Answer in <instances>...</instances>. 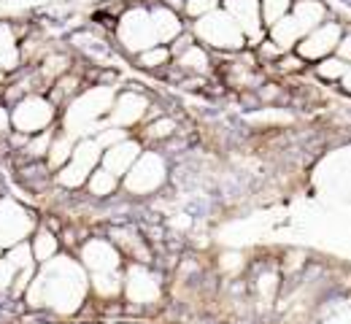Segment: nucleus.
Masks as SVG:
<instances>
[{
    "mask_svg": "<svg viewBox=\"0 0 351 324\" xmlns=\"http://www.w3.org/2000/svg\"><path fill=\"white\" fill-rule=\"evenodd\" d=\"M221 11L243 30L246 44L260 47L263 38V16H260V0H221Z\"/></svg>",
    "mask_w": 351,
    "mask_h": 324,
    "instance_id": "9b49d317",
    "label": "nucleus"
},
{
    "mask_svg": "<svg viewBox=\"0 0 351 324\" xmlns=\"http://www.w3.org/2000/svg\"><path fill=\"white\" fill-rule=\"evenodd\" d=\"M36 324H54V322H36Z\"/></svg>",
    "mask_w": 351,
    "mask_h": 324,
    "instance_id": "473e14b6",
    "label": "nucleus"
},
{
    "mask_svg": "<svg viewBox=\"0 0 351 324\" xmlns=\"http://www.w3.org/2000/svg\"><path fill=\"white\" fill-rule=\"evenodd\" d=\"M278 65H281V71H300V68H303V60H300L298 54H287Z\"/></svg>",
    "mask_w": 351,
    "mask_h": 324,
    "instance_id": "c85d7f7f",
    "label": "nucleus"
},
{
    "mask_svg": "<svg viewBox=\"0 0 351 324\" xmlns=\"http://www.w3.org/2000/svg\"><path fill=\"white\" fill-rule=\"evenodd\" d=\"M241 265H243L241 254H224V257H221V268H224V271H230V268H232V271H241Z\"/></svg>",
    "mask_w": 351,
    "mask_h": 324,
    "instance_id": "7c9ffc66",
    "label": "nucleus"
},
{
    "mask_svg": "<svg viewBox=\"0 0 351 324\" xmlns=\"http://www.w3.org/2000/svg\"><path fill=\"white\" fill-rule=\"evenodd\" d=\"M346 71H349V62H343V60L335 57V54L319 60V65H316V76L324 79V82H341Z\"/></svg>",
    "mask_w": 351,
    "mask_h": 324,
    "instance_id": "b1692460",
    "label": "nucleus"
},
{
    "mask_svg": "<svg viewBox=\"0 0 351 324\" xmlns=\"http://www.w3.org/2000/svg\"><path fill=\"white\" fill-rule=\"evenodd\" d=\"M82 324H87V322H82Z\"/></svg>",
    "mask_w": 351,
    "mask_h": 324,
    "instance_id": "72a5a7b5",
    "label": "nucleus"
},
{
    "mask_svg": "<svg viewBox=\"0 0 351 324\" xmlns=\"http://www.w3.org/2000/svg\"><path fill=\"white\" fill-rule=\"evenodd\" d=\"M184 8H186L189 16H197L200 19V16L211 14V11H217L219 8V0H186Z\"/></svg>",
    "mask_w": 351,
    "mask_h": 324,
    "instance_id": "a878e982",
    "label": "nucleus"
},
{
    "mask_svg": "<svg viewBox=\"0 0 351 324\" xmlns=\"http://www.w3.org/2000/svg\"><path fill=\"white\" fill-rule=\"evenodd\" d=\"M289 11H292L289 16L298 22V27H300L306 36L313 30V27H319V25L324 22V14H327L324 5H322L319 0H298Z\"/></svg>",
    "mask_w": 351,
    "mask_h": 324,
    "instance_id": "6ab92c4d",
    "label": "nucleus"
},
{
    "mask_svg": "<svg viewBox=\"0 0 351 324\" xmlns=\"http://www.w3.org/2000/svg\"><path fill=\"white\" fill-rule=\"evenodd\" d=\"M162 295V286L152 271H146V265H128L125 271V286H122V297L128 300V306H154Z\"/></svg>",
    "mask_w": 351,
    "mask_h": 324,
    "instance_id": "1a4fd4ad",
    "label": "nucleus"
},
{
    "mask_svg": "<svg viewBox=\"0 0 351 324\" xmlns=\"http://www.w3.org/2000/svg\"><path fill=\"white\" fill-rule=\"evenodd\" d=\"M292 8V0H260V16L263 27H273L278 19H284Z\"/></svg>",
    "mask_w": 351,
    "mask_h": 324,
    "instance_id": "5701e85b",
    "label": "nucleus"
},
{
    "mask_svg": "<svg viewBox=\"0 0 351 324\" xmlns=\"http://www.w3.org/2000/svg\"><path fill=\"white\" fill-rule=\"evenodd\" d=\"M171 60H173L171 51H168V47H162V44H157V47L135 54V62H138V68H143V71H160V68H168Z\"/></svg>",
    "mask_w": 351,
    "mask_h": 324,
    "instance_id": "4be33fe9",
    "label": "nucleus"
},
{
    "mask_svg": "<svg viewBox=\"0 0 351 324\" xmlns=\"http://www.w3.org/2000/svg\"><path fill=\"white\" fill-rule=\"evenodd\" d=\"M117 38L132 54H141V51L160 44L154 25H152V14L146 8H128L125 11V16L117 25Z\"/></svg>",
    "mask_w": 351,
    "mask_h": 324,
    "instance_id": "0eeeda50",
    "label": "nucleus"
},
{
    "mask_svg": "<svg viewBox=\"0 0 351 324\" xmlns=\"http://www.w3.org/2000/svg\"><path fill=\"white\" fill-rule=\"evenodd\" d=\"M79 265L87 271V276H95V273L122 271L125 260H122L119 249L108 238H87L79 246Z\"/></svg>",
    "mask_w": 351,
    "mask_h": 324,
    "instance_id": "6e6552de",
    "label": "nucleus"
},
{
    "mask_svg": "<svg viewBox=\"0 0 351 324\" xmlns=\"http://www.w3.org/2000/svg\"><path fill=\"white\" fill-rule=\"evenodd\" d=\"M8 114H11V130L22 133L27 138L36 136V133H44V130L54 127L60 122V114L46 100V95H27V97H22L16 105L8 108Z\"/></svg>",
    "mask_w": 351,
    "mask_h": 324,
    "instance_id": "f03ea898",
    "label": "nucleus"
},
{
    "mask_svg": "<svg viewBox=\"0 0 351 324\" xmlns=\"http://www.w3.org/2000/svg\"><path fill=\"white\" fill-rule=\"evenodd\" d=\"M341 36H343L341 22H327V25H319V27H313L308 36H303V38L298 41L295 54H298L303 62H306V60L319 62V60H324V57L335 54Z\"/></svg>",
    "mask_w": 351,
    "mask_h": 324,
    "instance_id": "9d476101",
    "label": "nucleus"
},
{
    "mask_svg": "<svg viewBox=\"0 0 351 324\" xmlns=\"http://www.w3.org/2000/svg\"><path fill=\"white\" fill-rule=\"evenodd\" d=\"M108 119L119 130H128L132 125L149 119V97L141 95L138 90H125L122 95L114 97V105L108 111Z\"/></svg>",
    "mask_w": 351,
    "mask_h": 324,
    "instance_id": "f8f14e48",
    "label": "nucleus"
},
{
    "mask_svg": "<svg viewBox=\"0 0 351 324\" xmlns=\"http://www.w3.org/2000/svg\"><path fill=\"white\" fill-rule=\"evenodd\" d=\"M100 154H103V149L97 146V140L92 136L79 138L73 146L71 160L54 173V184L62 186V189H84L89 173L100 165Z\"/></svg>",
    "mask_w": 351,
    "mask_h": 324,
    "instance_id": "20e7f679",
    "label": "nucleus"
},
{
    "mask_svg": "<svg viewBox=\"0 0 351 324\" xmlns=\"http://www.w3.org/2000/svg\"><path fill=\"white\" fill-rule=\"evenodd\" d=\"M89 276L79 260L57 254L46 265L36 268L30 289L25 292L27 311H54L57 316H76L87 306Z\"/></svg>",
    "mask_w": 351,
    "mask_h": 324,
    "instance_id": "f257e3e1",
    "label": "nucleus"
},
{
    "mask_svg": "<svg viewBox=\"0 0 351 324\" xmlns=\"http://www.w3.org/2000/svg\"><path fill=\"white\" fill-rule=\"evenodd\" d=\"M119 186H122V182H119L114 173H108L106 168H100V165H97V168L89 173L84 189H87L89 197H95V200H106V197H111Z\"/></svg>",
    "mask_w": 351,
    "mask_h": 324,
    "instance_id": "aec40b11",
    "label": "nucleus"
},
{
    "mask_svg": "<svg viewBox=\"0 0 351 324\" xmlns=\"http://www.w3.org/2000/svg\"><path fill=\"white\" fill-rule=\"evenodd\" d=\"M341 87H343V92L351 95V65H349V71L343 73V79H341Z\"/></svg>",
    "mask_w": 351,
    "mask_h": 324,
    "instance_id": "2f4dec72",
    "label": "nucleus"
},
{
    "mask_svg": "<svg viewBox=\"0 0 351 324\" xmlns=\"http://www.w3.org/2000/svg\"><path fill=\"white\" fill-rule=\"evenodd\" d=\"M192 36L200 38L206 44V49H217V51H241L243 44H246L243 30L221 8L206 14V16H200L195 22Z\"/></svg>",
    "mask_w": 351,
    "mask_h": 324,
    "instance_id": "7ed1b4c3",
    "label": "nucleus"
},
{
    "mask_svg": "<svg viewBox=\"0 0 351 324\" xmlns=\"http://www.w3.org/2000/svg\"><path fill=\"white\" fill-rule=\"evenodd\" d=\"M168 179V162L157 151H141V157L132 162V168L122 179V189L130 195H152Z\"/></svg>",
    "mask_w": 351,
    "mask_h": 324,
    "instance_id": "423d86ee",
    "label": "nucleus"
},
{
    "mask_svg": "<svg viewBox=\"0 0 351 324\" xmlns=\"http://www.w3.org/2000/svg\"><path fill=\"white\" fill-rule=\"evenodd\" d=\"M19 47V38L14 33V22H3L0 19V54L3 51H11V49Z\"/></svg>",
    "mask_w": 351,
    "mask_h": 324,
    "instance_id": "bb28decb",
    "label": "nucleus"
},
{
    "mask_svg": "<svg viewBox=\"0 0 351 324\" xmlns=\"http://www.w3.org/2000/svg\"><path fill=\"white\" fill-rule=\"evenodd\" d=\"M11 133V114H8V108L0 103V138H5Z\"/></svg>",
    "mask_w": 351,
    "mask_h": 324,
    "instance_id": "c756f323",
    "label": "nucleus"
},
{
    "mask_svg": "<svg viewBox=\"0 0 351 324\" xmlns=\"http://www.w3.org/2000/svg\"><path fill=\"white\" fill-rule=\"evenodd\" d=\"M27 246H30V254H33L36 268H38V265H46V262L54 260L57 254H62V240H60V235L54 230H49V227H44L41 222H38V227L33 230V235L27 238Z\"/></svg>",
    "mask_w": 351,
    "mask_h": 324,
    "instance_id": "2eb2a0df",
    "label": "nucleus"
},
{
    "mask_svg": "<svg viewBox=\"0 0 351 324\" xmlns=\"http://www.w3.org/2000/svg\"><path fill=\"white\" fill-rule=\"evenodd\" d=\"M14 179L25 192L38 195V197L54 186V173L46 168V162H38V160H16Z\"/></svg>",
    "mask_w": 351,
    "mask_h": 324,
    "instance_id": "4468645a",
    "label": "nucleus"
},
{
    "mask_svg": "<svg viewBox=\"0 0 351 324\" xmlns=\"http://www.w3.org/2000/svg\"><path fill=\"white\" fill-rule=\"evenodd\" d=\"M141 151H143L141 140L128 136L125 140H119V143L103 149V154H100V168H106L108 173H114V176L122 182L125 173L132 168V162L141 157Z\"/></svg>",
    "mask_w": 351,
    "mask_h": 324,
    "instance_id": "ddd939ff",
    "label": "nucleus"
},
{
    "mask_svg": "<svg viewBox=\"0 0 351 324\" xmlns=\"http://www.w3.org/2000/svg\"><path fill=\"white\" fill-rule=\"evenodd\" d=\"M171 65L181 76H208L211 68H214L211 65V54H208V49L203 47V44H192L186 51H181L178 57H173Z\"/></svg>",
    "mask_w": 351,
    "mask_h": 324,
    "instance_id": "dca6fc26",
    "label": "nucleus"
},
{
    "mask_svg": "<svg viewBox=\"0 0 351 324\" xmlns=\"http://www.w3.org/2000/svg\"><path fill=\"white\" fill-rule=\"evenodd\" d=\"M335 57H341L343 62H351V33L341 36V41H338V49H335Z\"/></svg>",
    "mask_w": 351,
    "mask_h": 324,
    "instance_id": "cd10ccee",
    "label": "nucleus"
},
{
    "mask_svg": "<svg viewBox=\"0 0 351 324\" xmlns=\"http://www.w3.org/2000/svg\"><path fill=\"white\" fill-rule=\"evenodd\" d=\"M16 273H19V271L8 262V257L0 254V297H8V289H11V284H14Z\"/></svg>",
    "mask_w": 351,
    "mask_h": 324,
    "instance_id": "393cba45",
    "label": "nucleus"
},
{
    "mask_svg": "<svg viewBox=\"0 0 351 324\" xmlns=\"http://www.w3.org/2000/svg\"><path fill=\"white\" fill-rule=\"evenodd\" d=\"M152 14V25H154V33H157V41L165 47V44H171L176 36H181L184 33V25H181V19H178V14L171 11V8H165V5H157L154 11H149Z\"/></svg>",
    "mask_w": 351,
    "mask_h": 324,
    "instance_id": "a211bd4d",
    "label": "nucleus"
},
{
    "mask_svg": "<svg viewBox=\"0 0 351 324\" xmlns=\"http://www.w3.org/2000/svg\"><path fill=\"white\" fill-rule=\"evenodd\" d=\"M76 136H71L68 130H62L60 125H57V130H54V138H51V146H49V154H46V168L51 171V173H57L68 160H71V154H73V146H76Z\"/></svg>",
    "mask_w": 351,
    "mask_h": 324,
    "instance_id": "f3484780",
    "label": "nucleus"
},
{
    "mask_svg": "<svg viewBox=\"0 0 351 324\" xmlns=\"http://www.w3.org/2000/svg\"><path fill=\"white\" fill-rule=\"evenodd\" d=\"M176 130H178V125H176V119H171V116L149 119L143 125V130H141V140H146V143H165V140L173 138Z\"/></svg>",
    "mask_w": 351,
    "mask_h": 324,
    "instance_id": "412c9836",
    "label": "nucleus"
},
{
    "mask_svg": "<svg viewBox=\"0 0 351 324\" xmlns=\"http://www.w3.org/2000/svg\"><path fill=\"white\" fill-rule=\"evenodd\" d=\"M36 227H38L36 211L11 200L8 195L0 197V254L16 243H25Z\"/></svg>",
    "mask_w": 351,
    "mask_h": 324,
    "instance_id": "39448f33",
    "label": "nucleus"
}]
</instances>
